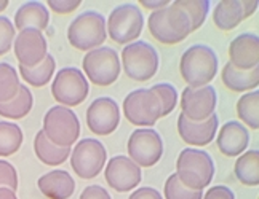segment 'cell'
I'll use <instances>...</instances> for the list:
<instances>
[{
  "label": "cell",
  "mask_w": 259,
  "mask_h": 199,
  "mask_svg": "<svg viewBox=\"0 0 259 199\" xmlns=\"http://www.w3.org/2000/svg\"><path fill=\"white\" fill-rule=\"evenodd\" d=\"M71 166L74 172L85 180L98 177L106 166L107 152L98 139H82L71 152Z\"/></svg>",
  "instance_id": "8fae6325"
},
{
  "label": "cell",
  "mask_w": 259,
  "mask_h": 199,
  "mask_svg": "<svg viewBox=\"0 0 259 199\" xmlns=\"http://www.w3.org/2000/svg\"><path fill=\"white\" fill-rule=\"evenodd\" d=\"M21 82L16 69L8 62H0V104L10 102L16 97Z\"/></svg>",
  "instance_id": "f546056e"
},
{
  "label": "cell",
  "mask_w": 259,
  "mask_h": 199,
  "mask_svg": "<svg viewBox=\"0 0 259 199\" xmlns=\"http://www.w3.org/2000/svg\"><path fill=\"white\" fill-rule=\"evenodd\" d=\"M223 83L232 93L251 91L259 85V69L256 67L253 71H238L227 62L223 69Z\"/></svg>",
  "instance_id": "603a6c76"
},
{
  "label": "cell",
  "mask_w": 259,
  "mask_h": 199,
  "mask_svg": "<svg viewBox=\"0 0 259 199\" xmlns=\"http://www.w3.org/2000/svg\"><path fill=\"white\" fill-rule=\"evenodd\" d=\"M107 38L106 19L101 13L88 10L69 24L67 40L78 51H92L101 46Z\"/></svg>",
  "instance_id": "277c9868"
},
{
  "label": "cell",
  "mask_w": 259,
  "mask_h": 199,
  "mask_svg": "<svg viewBox=\"0 0 259 199\" xmlns=\"http://www.w3.org/2000/svg\"><path fill=\"white\" fill-rule=\"evenodd\" d=\"M83 72L92 83L98 86H111L120 75V59L115 49L99 46L83 56Z\"/></svg>",
  "instance_id": "ba28073f"
},
{
  "label": "cell",
  "mask_w": 259,
  "mask_h": 199,
  "mask_svg": "<svg viewBox=\"0 0 259 199\" xmlns=\"http://www.w3.org/2000/svg\"><path fill=\"white\" fill-rule=\"evenodd\" d=\"M144 26V16L138 5L122 4L115 7L107 19L106 31L115 43L126 45L139 38Z\"/></svg>",
  "instance_id": "52a82bcc"
},
{
  "label": "cell",
  "mask_w": 259,
  "mask_h": 199,
  "mask_svg": "<svg viewBox=\"0 0 259 199\" xmlns=\"http://www.w3.org/2000/svg\"><path fill=\"white\" fill-rule=\"evenodd\" d=\"M122 67L133 82H147L158 71V53L147 42H133L122 49Z\"/></svg>",
  "instance_id": "8992f818"
},
{
  "label": "cell",
  "mask_w": 259,
  "mask_h": 199,
  "mask_svg": "<svg viewBox=\"0 0 259 199\" xmlns=\"http://www.w3.org/2000/svg\"><path fill=\"white\" fill-rule=\"evenodd\" d=\"M128 158L139 167H152L163 156V142L157 131L151 127L136 129L128 139Z\"/></svg>",
  "instance_id": "7c38bea8"
},
{
  "label": "cell",
  "mask_w": 259,
  "mask_h": 199,
  "mask_svg": "<svg viewBox=\"0 0 259 199\" xmlns=\"http://www.w3.org/2000/svg\"><path fill=\"white\" fill-rule=\"evenodd\" d=\"M0 188H10L16 191L18 188V172L12 163L0 159Z\"/></svg>",
  "instance_id": "e575fe53"
},
{
  "label": "cell",
  "mask_w": 259,
  "mask_h": 199,
  "mask_svg": "<svg viewBox=\"0 0 259 199\" xmlns=\"http://www.w3.org/2000/svg\"><path fill=\"white\" fill-rule=\"evenodd\" d=\"M235 177L237 180L246 186L259 185V150H253L242 153L235 161Z\"/></svg>",
  "instance_id": "d4e9b609"
},
{
  "label": "cell",
  "mask_w": 259,
  "mask_h": 199,
  "mask_svg": "<svg viewBox=\"0 0 259 199\" xmlns=\"http://www.w3.org/2000/svg\"><path fill=\"white\" fill-rule=\"evenodd\" d=\"M90 93L88 80L82 71L77 67H64L61 69L52 83L53 99L63 107H75L80 105Z\"/></svg>",
  "instance_id": "30bf717a"
},
{
  "label": "cell",
  "mask_w": 259,
  "mask_h": 199,
  "mask_svg": "<svg viewBox=\"0 0 259 199\" xmlns=\"http://www.w3.org/2000/svg\"><path fill=\"white\" fill-rule=\"evenodd\" d=\"M48 7L50 10H53L58 15H69L75 12V10L80 7V0H48Z\"/></svg>",
  "instance_id": "d590c367"
},
{
  "label": "cell",
  "mask_w": 259,
  "mask_h": 199,
  "mask_svg": "<svg viewBox=\"0 0 259 199\" xmlns=\"http://www.w3.org/2000/svg\"><path fill=\"white\" fill-rule=\"evenodd\" d=\"M34 152L37 158L47 166H59L71 156V148L56 147L48 141L44 131H38L34 139Z\"/></svg>",
  "instance_id": "cb8c5ba5"
},
{
  "label": "cell",
  "mask_w": 259,
  "mask_h": 199,
  "mask_svg": "<svg viewBox=\"0 0 259 199\" xmlns=\"http://www.w3.org/2000/svg\"><path fill=\"white\" fill-rule=\"evenodd\" d=\"M15 56L23 67H35L48 54L47 38L37 29H24L15 37Z\"/></svg>",
  "instance_id": "2e32d148"
},
{
  "label": "cell",
  "mask_w": 259,
  "mask_h": 199,
  "mask_svg": "<svg viewBox=\"0 0 259 199\" xmlns=\"http://www.w3.org/2000/svg\"><path fill=\"white\" fill-rule=\"evenodd\" d=\"M218 104L216 89L211 85L202 88L186 86L181 93V113L194 123H202L214 115Z\"/></svg>",
  "instance_id": "4fadbf2b"
},
{
  "label": "cell",
  "mask_w": 259,
  "mask_h": 199,
  "mask_svg": "<svg viewBox=\"0 0 259 199\" xmlns=\"http://www.w3.org/2000/svg\"><path fill=\"white\" fill-rule=\"evenodd\" d=\"M120 123V108L112 97H98L88 105L87 126L96 136H109Z\"/></svg>",
  "instance_id": "5bb4252c"
},
{
  "label": "cell",
  "mask_w": 259,
  "mask_h": 199,
  "mask_svg": "<svg viewBox=\"0 0 259 199\" xmlns=\"http://www.w3.org/2000/svg\"><path fill=\"white\" fill-rule=\"evenodd\" d=\"M8 4H10L8 0H0V12H4V10L8 7Z\"/></svg>",
  "instance_id": "b9f144b4"
},
{
  "label": "cell",
  "mask_w": 259,
  "mask_h": 199,
  "mask_svg": "<svg viewBox=\"0 0 259 199\" xmlns=\"http://www.w3.org/2000/svg\"><path fill=\"white\" fill-rule=\"evenodd\" d=\"M0 199H18L16 193L10 188H0Z\"/></svg>",
  "instance_id": "60d3db41"
},
{
  "label": "cell",
  "mask_w": 259,
  "mask_h": 199,
  "mask_svg": "<svg viewBox=\"0 0 259 199\" xmlns=\"http://www.w3.org/2000/svg\"><path fill=\"white\" fill-rule=\"evenodd\" d=\"M104 177L107 185L118 193L132 191L139 185L143 178L141 167L123 155H117L109 159L104 169Z\"/></svg>",
  "instance_id": "9a60e30c"
},
{
  "label": "cell",
  "mask_w": 259,
  "mask_h": 199,
  "mask_svg": "<svg viewBox=\"0 0 259 199\" xmlns=\"http://www.w3.org/2000/svg\"><path fill=\"white\" fill-rule=\"evenodd\" d=\"M48 23L50 13L42 2H26L16 10L13 26L19 32L24 29H37L38 32H42L48 27Z\"/></svg>",
  "instance_id": "7402d4cb"
},
{
  "label": "cell",
  "mask_w": 259,
  "mask_h": 199,
  "mask_svg": "<svg viewBox=\"0 0 259 199\" xmlns=\"http://www.w3.org/2000/svg\"><path fill=\"white\" fill-rule=\"evenodd\" d=\"M37 186L48 199H69L75 191L72 175L63 169H55L37 180Z\"/></svg>",
  "instance_id": "44dd1931"
},
{
  "label": "cell",
  "mask_w": 259,
  "mask_h": 199,
  "mask_svg": "<svg viewBox=\"0 0 259 199\" xmlns=\"http://www.w3.org/2000/svg\"><path fill=\"white\" fill-rule=\"evenodd\" d=\"M141 4L144 8H149V10H152V12H157V10H162V8H165V7H168L171 2H166V0H141Z\"/></svg>",
  "instance_id": "ab89813d"
},
{
  "label": "cell",
  "mask_w": 259,
  "mask_h": 199,
  "mask_svg": "<svg viewBox=\"0 0 259 199\" xmlns=\"http://www.w3.org/2000/svg\"><path fill=\"white\" fill-rule=\"evenodd\" d=\"M218 124H219V118L216 113L202 123L189 121L183 113L178 115L179 137H181L186 144L194 145V147H205L208 144H211V141L216 136V131H218Z\"/></svg>",
  "instance_id": "d6986e66"
},
{
  "label": "cell",
  "mask_w": 259,
  "mask_h": 199,
  "mask_svg": "<svg viewBox=\"0 0 259 199\" xmlns=\"http://www.w3.org/2000/svg\"><path fill=\"white\" fill-rule=\"evenodd\" d=\"M248 144H250V134L240 121H227L219 129L216 145L224 156H240L246 150Z\"/></svg>",
  "instance_id": "ffe728a7"
},
{
  "label": "cell",
  "mask_w": 259,
  "mask_h": 199,
  "mask_svg": "<svg viewBox=\"0 0 259 199\" xmlns=\"http://www.w3.org/2000/svg\"><path fill=\"white\" fill-rule=\"evenodd\" d=\"M163 194H165V199H202L203 197V191L189 190V188H186L179 182L176 174H171L166 178Z\"/></svg>",
  "instance_id": "1f68e13d"
},
{
  "label": "cell",
  "mask_w": 259,
  "mask_h": 199,
  "mask_svg": "<svg viewBox=\"0 0 259 199\" xmlns=\"http://www.w3.org/2000/svg\"><path fill=\"white\" fill-rule=\"evenodd\" d=\"M173 5L181 8L187 15L189 21H191L192 32L203 26L208 12H210V2L208 0H176Z\"/></svg>",
  "instance_id": "4dcf8cb0"
},
{
  "label": "cell",
  "mask_w": 259,
  "mask_h": 199,
  "mask_svg": "<svg viewBox=\"0 0 259 199\" xmlns=\"http://www.w3.org/2000/svg\"><path fill=\"white\" fill-rule=\"evenodd\" d=\"M147 24L151 35L163 45L181 43L192 32L187 15L173 4L162 10H157V12H152Z\"/></svg>",
  "instance_id": "3957f363"
},
{
  "label": "cell",
  "mask_w": 259,
  "mask_h": 199,
  "mask_svg": "<svg viewBox=\"0 0 259 199\" xmlns=\"http://www.w3.org/2000/svg\"><path fill=\"white\" fill-rule=\"evenodd\" d=\"M21 127L12 121H0V156H12L23 145Z\"/></svg>",
  "instance_id": "83f0119b"
},
{
  "label": "cell",
  "mask_w": 259,
  "mask_h": 199,
  "mask_svg": "<svg viewBox=\"0 0 259 199\" xmlns=\"http://www.w3.org/2000/svg\"><path fill=\"white\" fill-rule=\"evenodd\" d=\"M151 89L157 94L158 101H160V104H162V116L170 115L175 110V107L178 105L176 88L170 83H157Z\"/></svg>",
  "instance_id": "d6a6232c"
},
{
  "label": "cell",
  "mask_w": 259,
  "mask_h": 199,
  "mask_svg": "<svg viewBox=\"0 0 259 199\" xmlns=\"http://www.w3.org/2000/svg\"><path fill=\"white\" fill-rule=\"evenodd\" d=\"M42 131L56 147L71 148L80 136V121L72 108L55 105L44 116Z\"/></svg>",
  "instance_id": "5b68a950"
},
{
  "label": "cell",
  "mask_w": 259,
  "mask_h": 199,
  "mask_svg": "<svg viewBox=\"0 0 259 199\" xmlns=\"http://www.w3.org/2000/svg\"><path fill=\"white\" fill-rule=\"evenodd\" d=\"M56 69V61L52 54H47L44 61L35 65V67H23L19 65V74H21L23 80L26 83L35 88H42L50 83V80L53 78Z\"/></svg>",
  "instance_id": "4316f807"
},
{
  "label": "cell",
  "mask_w": 259,
  "mask_h": 199,
  "mask_svg": "<svg viewBox=\"0 0 259 199\" xmlns=\"http://www.w3.org/2000/svg\"><path fill=\"white\" fill-rule=\"evenodd\" d=\"M125 118L135 126H154L162 118V104L151 88H139L123 101Z\"/></svg>",
  "instance_id": "9c48e42d"
},
{
  "label": "cell",
  "mask_w": 259,
  "mask_h": 199,
  "mask_svg": "<svg viewBox=\"0 0 259 199\" xmlns=\"http://www.w3.org/2000/svg\"><path fill=\"white\" fill-rule=\"evenodd\" d=\"M80 199H112V197L101 185H90L82 191Z\"/></svg>",
  "instance_id": "74e56055"
},
{
  "label": "cell",
  "mask_w": 259,
  "mask_h": 199,
  "mask_svg": "<svg viewBox=\"0 0 259 199\" xmlns=\"http://www.w3.org/2000/svg\"><path fill=\"white\" fill-rule=\"evenodd\" d=\"M203 199H235V196L231 188H227L224 185H216L205 193Z\"/></svg>",
  "instance_id": "8d00e7d4"
},
{
  "label": "cell",
  "mask_w": 259,
  "mask_h": 199,
  "mask_svg": "<svg viewBox=\"0 0 259 199\" xmlns=\"http://www.w3.org/2000/svg\"><path fill=\"white\" fill-rule=\"evenodd\" d=\"M16 37V29L7 16H0V56L7 54Z\"/></svg>",
  "instance_id": "836d02e7"
},
{
  "label": "cell",
  "mask_w": 259,
  "mask_h": 199,
  "mask_svg": "<svg viewBox=\"0 0 259 199\" xmlns=\"http://www.w3.org/2000/svg\"><path fill=\"white\" fill-rule=\"evenodd\" d=\"M229 64L238 71H253L259 64V37L256 34L237 35L229 45Z\"/></svg>",
  "instance_id": "ac0fdd59"
},
{
  "label": "cell",
  "mask_w": 259,
  "mask_h": 199,
  "mask_svg": "<svg viewBox=\"0 0 259 199\" xmlns=\"http://www.w3.org/2000/svg\"><path fill=\"white\" fill-rule=\"evenodd\" d=\"M257 10L256 0H221L213 12V21L221 31H232Z\"/></svg>",
  "instance_id": "e0dca14e"
},
{
  "label": "cell",
  "mask_w": 259,
  "mask_h": 199,
  "mask_svg": "<svg viewBox=\"0 0 259 199\" xmlns=\"http://www.w3.org/2000/svg\"><path fill=\"white\" fill-rule=\"evenodd\" d=\"M176 175L189 190L203 191L214 175V163L210 153L191 147L184 148L176 159Z\"/></svg>",
  "instance_id": "7a4b0ae2"
},
{
  "label": "cell",
  "mask_w": 259,
  "mask_h": 199,
  "mask_svg": "<svg viewBox=\"0 0 259 199\" xmlns=\"http://www.w3.org/2000/svg\"><path fill=\"white\" fill-rule=\"evenodd\" d=\"M219 61L213 48L206 45H194L187 48L179 61V74L189 88H202L214 80Z\"/></svg>",
  "instance_id": "6da1fadb"
},
{
  "label": "cell",
  "mask_w": 259,
  "mask_h": 199,
  "mask_svg": "<svg viewBox=\"0 0 259 199\" xmlns=\"http://www.w3.org/2000/svg\"><path fill=\"white\" fill-rule=\"evenodd\" d=\"M237 115L251 129L259 127V91L243 94L237 102Z\"/></svg>",
  "instance_id": "f1b7e54d"
},
{
  "label": "cell",
  "mask_w": 259,
  "mask_h": 199,
  "mask_svg": "<svg viewBox=\"0 0 259 199\" xmlns=\"http://www.w3.org/2000/svg\"><path fill=\"white\" fill-rule=\"evenodd\" d=\"M128 199H163V196L158 193L155 188L141 186V188H138L136 191H133L132 194H130Z\"/></svg>",
  "instance_id": "f35d334b"
},
{
  "label": "cell",
  "mask_w": 259,
  "mask_h": 199,
  "mask_svg": "<svg viewBox=\"0 0 259 199\" xmlns=\"http://www.w3.org/2000/svg\"><path fill=\"white\" fill-rule=\"evenodd\" d=\"M32 105H34L32 93L29 91L27 86L21 85L15 99H12L10 102L0 104V116L10 119H21L32 110Z\"/></svg>",
  "instance_id": "484cf974"
}]
</instances>
